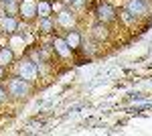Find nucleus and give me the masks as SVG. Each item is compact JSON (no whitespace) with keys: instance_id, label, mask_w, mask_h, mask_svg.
Wrapping results in <instances>:
<instances>
[{"instance_id":"16","label":"nucleus","mask_w":152,"mask_h":136,"mask_svg":"<svg viewBox=\"0 0 152 136\" xmlns=\"http://www.w3.org/2000/svg\"><path fill=\"white\" fill-rule=\"evenodd\" d=\"M28 55L35 59V63H37V61H41V53H39V51H33V49H31V51H28Z\"/></svg>"},{"instance_id":"11","label":"nucleus","mask_w":152,"mask_h":136,"mask_svg":"<svg viewBox=\"0 0 152 136\" xmlns=\"http://www.w3.org/2000/svg\"><path fill=\"white\" fill-rule=\"evenodd\" d=\"M57 23L61 24V26H65V29H71L73 24H75V18H73V14L67 10H61L57 16Z\"/></svg>"},{"instance_id":"18","label":"nucleus","mask_w":152,"mask_h":136,"mask_svg":"<svg viewBox=\"0 0 152 136\" xmlns=\"http://www.w3.org/2000/svg\"><path fill=\"white\" fill-rule=\"evenodd\" d=\"M4 69H6V67H2V65H0V79H4Z\"/></svg>"},{"instance_id":"10","label":"nucleus","mask_w":152,"mask_h":136,"mask_svg":"<svg viewBox=\"0 0 152 136\" xmlns=\"http://www.w3.org/2000/svg\"><path fill=\"white\" fill-rule=\"evenodd\" d=\"M12 61H14L12 49L10 47H0V65H2V67H8Z\"/></svg>"},{"instance_id":"4","label":"nucleus","mask_w":152,"mask_h":136,"mask_svg":"<svg viewBox=\"0 0 152 136\" xmlns=\"http://www.w3.org/2000/svg\"><path fill=\"white\" fill-rule=\"evenodd\" d=\"M16 29H18V21H16L14 16H10V14H2V16H0V33L14 35Z\"/></svg>"},{"instance_id":"12","label":"nucleus","mask_w":152,"mask_h":136,"mask_svg":"<svg viewBox=\"0 0 152 136\" xmlns=\"http://www.w3.org/2000/svg\"><path fill=\"white\" fill-rule=\"evenodd\" d=\"M91 35H94L95 41H104V39H107V24L105 23H97L91 29Z\"/></svg>"},{"instance_id":"20","label":"nucleus","mask_w":152,"mask_h":136,"mask_svg":"<svg viewBox=\"0 0 152 136\" xmlns=\"http://www.w3.org/2000/svg\"><path fill=\"white\" fill-rule=\"evenodd\" d=\"M0 2H10V0H0Z\"/></svg>"},{"instance_id":"2","label":"nucleus","mask_w":152,"mask_h":136,"mask_svg":"<svg viewBox=\"0 0 152 136\" xmlns=\"http://www.w3.org/2000/svg\"><path fill=\"white\" fill-rule=\"evenodd\" d=\"M18 75L26 81H35L37 75H39V69H37L35 61H31V59H24L18 63Z\"/></svg>"},{"instance_id":"3","label":"nucleus","mask_w":152,"mask_h":136,"mask_svg":"<svg viewBox=\"0 0 152 136\" xmlns=\"http://www.w3.org/2000/svg\"><path fill=\"white\" fill-rule=\"evenodd\" d=\"M116 8L114 6H110V4H99L97 8H95V16H97V21L99 23H112L114 18H116Z\"/></svg>"},{"instance_id":"8","label":"nucleus","mask_w":152,"mask_h":136,"mask_svg":"<svg viewBox=\"0 0 152 136\" xmlns=\"http://www.w3.org/2000/svg\"><path fill=\"white\" fill-rule=\"evenodd\" d=\"M51 12H53V2H49V0L37 2V16L39 18H47V16H51Z\"/></svg>"},{"instance_id":"14","label":"nucleus","mask_w":152,"mask_h":136,"mask_svg":"<svg viewBox=\"0 0 152 136\" xmlns=\"http://www.w3.org/2000/svg\"><path fill=\"white\" fill-rule=\"evenodd\" d=\"M16 10H20V4L16 6V4H14V0H10V2H6V12H8L10 16H12V12H16Z\"/></svg>"},{"instance_id":"1","label":"nucleus","mask_w":152,"mask_h":136,"mask_svg":"<svg viewBox=\"0 0 152 136\" xmlns=\"http://www.w3.org/2000/svg\"><path fill=\"white\" fill-rule=\"evenodd\" d=\"M31 81L23 79L20 75H16V77H10V79L6 81V91H8V96L12 98H24V96H28V91H31V85H28Z\"/></svg>"},{"instance_id":"19","label":"nucleus","mask_w":152,"mask_h":136,"mask_svg":"<svg viewBox=\"0 0 152 136\" xmlns=\"http://www.w3.org/2000/svg\"><path fill=\"white\" fill-rule=\"evenodd\" d=\"M71 2H73V0H63V4H71Z\"/></svg>"},{"instance_id":"17","label":"nucleus","mask_w":152,"mask_h":136,"mask_svg":"<svg viewBox=\"0 0 152 136\" xmlns=\"http://www.w3.org/2000/svg\"><path fill=\"white\" fill-rule=\"evenodd\" d=\"M4 98H6V90H4V87H2V85H0V102H2V100H4Z\"/></svg>"},{"instance_id":"6","label":"nucleus","mask_w":152,"mask_h":136,"mask_svg":"<svg viewBox=\"0 0 152 136\" xmlns=\"http://www.w3.org/2000/svg\"><path fill=\"white\" fill-rule=\"evenodd\" d=\"M18 14L23 16L24 21H31L37 16V0H23L20 2V10Z\"/></svg>"},{"instance_id":"5","label":"nucleus","mask_w":152,"mask_h":136,"mask_svg":"<svg viewBox=\"0 0 152 136\" xmlns=\"http://www.w3.org/2000/svg\"><path fill=\"white\" fill-rule=\"evenodd\" d=\"M126 10L132 16H142V14L148 12V4H146V0H128Z\"/></svg>"},{"instance_id":"13","label":"nucleus","mask_w":152,"mask_h":136,"mask_svg":"<svg viewBox=\"0 0 152 136\" xmlns=\"http://www.w3.org/2000/svg\"><path fill=\"white\" fill-rule=\"evenodd\" d=\"M53 29H55V23H53L49 16H47V18H41V23H39V31H41V33L49 35Z\"/></svg>"},{"instance_id":"15","label":"nucleus","mask_w":152,"mask_h":136,"mask_svg":"<svg viewBox=\"0 0 152 136\" xmlns=\"http://www.w3.org/2000/svg\"><path fill=\"white\" fill-rule=\"evenodd\" d=\"M83 4H85V0H73L69 6H71V8H81Z\"/></svg>"},{"instance_id":"9","label":"nucleus","mask_w":152,"mask_h":136,"mask_svg":"<svg viewBox=\"0 0 152 136\" xmlns=\"http://www.w3.org/2000/svg\"><path fill=\"white\" fill-rule=\"evenodd\" d=\"M65 41H67V45L71 47V51H77V49L81 47V35L77 33V31H69L67 37H65Z\"/></svg>"},{"instance_id":"7","label":"nucleus","mask_w":152,"mask_h":136,"mask_svg":"<svg viewBox=\"0 0 152 136\" xmlns=\"http://www.w3.org/2000/svg\"><path fill=\"white\" fill-rule=\"evenodd\" d=\"M53 49H55V53H57L59 57H63V59H67V57L73 53L71 47L67 45V41H65V39H59V37L53 41Z\"/></svg>"}]
</instances>
